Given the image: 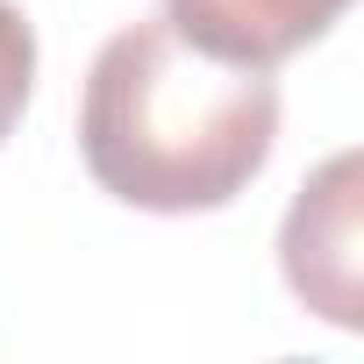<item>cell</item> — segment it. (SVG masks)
Instances as JSON below:
<instances>
[{"instance_id": "cell-1", "label": "cell", "mask_w": 364, "mask_h": 364, "mask_svg": "<svg viewBox=\"0 0 364 364\" xmlns=\"http://www.w3.org/2000/svg\"><path fill=\"white\" fill-rule=\"evenodd\" d=\"M279 86L264 65H229L164 15L100 43L79 93V157L93 186L143 215H215L272 164Z\"/></svg>"}, {"instance_id": "cell-2", "label": "cell", "mask_w": 364, "mask_h": 364, "mask_svg": "<svg viewBox=\"0 0 364 364\" xmlns=\"http://www.w3.org/2000/svg\"><path fill=\"white\" fill-rule=\"evenodd\" d=\"M286 286L336 328L364 321V264H357V150H336L286 208L279 229Z\"/></svg>"}, {"instance_id": "cell-3", "label": "cell", "mask_w": 364, "mask_h": 364, "mask_svg": "<svg viewBox=\"0 0 364 364\" xmlns=\"http://www.w3.org/2000/svg\"><path fill=\"white\" fill-rule=\"evenodd\" d=\"M343 15L350 0H164V22L186 43L229 65H264V72L321 43Z\"/></svg>"}, {"instance_id": "cell-4", "label": "cell", "mask_w": 364, "mask_h": 364, "mask_svg": "<svg viewBox=\"0 0 364 364\" xmlns=\"http://www.w3.org/2000/svg\"><path fill=\"white\" fill-rule=\"evenodd\" d=\"M29 93H36V29L15 0H0V143L15 136Z\"/></svg>"}]
</instances>
